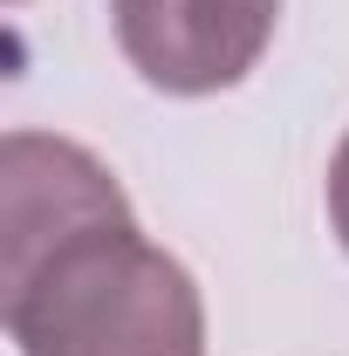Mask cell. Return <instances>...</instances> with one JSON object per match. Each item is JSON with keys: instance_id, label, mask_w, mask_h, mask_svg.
Wrapping results in <instances>:
<instances>
[{"instance_id": "cell-1", "label": "cell", "mask_w": 349, "mask_h": 356, "mask_svg": "<svg viewBox=\"0 0 349 356\" xmlns=\"http://www.w3.org/2000/svg\"><path fill=\"white\" fill-rule=\"evenodd\" d=\"M0 322L21 356H206V302L76 137L0 144Z\"/></svg>"}, {"instance_id": "cell-2", "label": "cell", "mask_w": 349, "mask_h": 356, "mask_svg": "<svg viewBox=\"0 0 349 356\" xmlns=\"http://www.w3.org/2000/svg\"><path fill=\"white\" fill-rule=\"evenodd\" d=\"M274 21L281 0H110L124 62L165 96H219L247 83Z\"/></svg>"}, {"instance_id": "cell-3", "label": "cell", "mask_w": 349, "mask_h": 356, "mask_svg": "<svg viewBox=\"0 0 349 356\" xmlns=\"http://www.w3.org/2000/svg\"><path fill=\"white\" fill-rule=\"evenodd\" d=\"M329 226H336V240L349 247V137L336 144V158H329Z\"/></svg>"}, {"instance_id": "cell-4", "label": "cell", "mask_w": 349, "mask_h": 356, "mask_svg": "<svg viewBox=\"0 0 349 356\" xmlns=\"http://www.w3.org/2000/svg\"><path fill=\"white\" fill-rule=\"evenodd\" d=\"M14 7H21V0H14Z\"/></svg>"}]
</instances>
